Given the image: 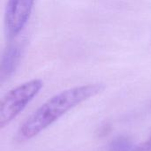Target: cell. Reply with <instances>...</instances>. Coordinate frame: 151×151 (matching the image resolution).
Returning <instances> with one entry per match:
<instances>
[{
	"label": "cell",
	"instance_id": "cell-1",
	"mask_svg": "<svg viewBox=\"0 0 151 151\" xmlns=\"http://www.w3.org/2000/svg\"><path fill=\"white\" fill-rule=\"evenodd\" d=\"M104 88L102 83H90L73 87L53 96L35 110L20 126L19 138L28 140L38 135L66 112L100 94Z\"/></svg>",
	"mask_w": 151,
	"mask_h": 151
},
{
	"label": "cell",
	"instance_id": "cell-2",
	"mask_svg": "<svg viewBox=\"0 0 151 151\" xmlns=\"http://www.w3.org/2000/svg\"><path fill=\"white\" fill-rule=\"evenodd\" d=\"M43 87L40 79H33L8 91L0 104V128L9 125L38 95Z\"/></svg>",
	"mask_w": 151,
	"mask_h": 151
},
{
	"label": "cell",
	"instance_id": "cell-3",
	"mask_svg": "<svg viewBox=\"0 0 151 151\" xmlns=\"http://www.w3.org/2000/svg\"><path fill=\"white\" fill-rule=\"evenodd\" d=\"M35 0H7L4 9V31L8 39H14L27 26Z\"/></svg>",
	"mask_w": 151,
	"mask_h": 151
},
{
	"label": "cell",
	"instance_id": "cell-4",
	"mask_svg": "<svg viewBox=\"0 0 151 151\" xmlns=\"http://www.w3.org/2000/svg\"><path fill=\"white\" fill-rule=\"evenodd\" d=\"M22 49L23 48L20 44L12 43L4 50L1 60V82H4L9 80L15 73L22 56Z\"/></svg>",
	"mask_w": 151,
	"mask_h": 151
},
{
	"label": "cell",
	"instance_id": "cell-5",
	"mask_svg": "<svg viewBox=\"0 0 151 151\" xmlns=\"http://www.w3.org/2000/svg\"><path fill=\"white\" fill-rule=\"evenodd\" d=\"M133 142L130 138L126 136L117 137L111 141L109 145L110 151H133Z\"/></svg>",
	"mask_w": 151,
	"mask_h": 151
},
{
	"label": "cell",
	"instance_id": "cell-6",
	"mask_svg": "<svg viewBox=\"0 0 151 151\" xmlns=\"http://www.w3.org/2000/svg\"><path fill=\"white\" fill-rule=\"evenodd\" d=\"M133 151H151V136L147 142H145L139 147L135 148Z\"/></svg>",
	"mask_w": 151,
	"mask_h": 151
}]
</instances>
